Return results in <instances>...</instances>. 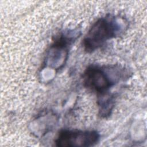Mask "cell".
<instances>
[{
    "label": "cell",
    "instance_id": "obj_1",
    "mask_svg": "<svg viewBox=\"0 0 147 147\" xmlns=\"http://www.w3.org/2000/svg\"><path fill=\"white\" fill-rule=\"evenodd\" d=\"M119 22L111 16L98 19L89 29L83 40L87 52H92L101 47L107 40L115 37L120 32Z\"/></svg>",
    "mask_w": 147,
    "mask_h": 147
},
{
    "label": "cell",
    "instance_id": "obj_2",
    "mask_svg": "<svg viewBox=\"0 0 147 147\" xmlns=\"http://www.w3.org/2000/svg\"><path fill=\"white\" fill-rule=\"evenodd\" d=\"M99 139V134L95 130L82 131L78 130H61L55 143L57 146H91Z\"/></svg>",
    "mask_w": 147,
    "mask_h": 147
},
{
    "label": "cell",
    "instance_id": "obj_3",
    "mask_svg": "<svg viewBox=\"0 0 147 147\" xmlns=\"http://www.w3.org/2000/svg\"><path fill=\"white\" fill-rule=\"evenodd\" d=\"M83 80L84 86L97 92L98 96L108 93L109 90L114 84L105 69L96 65H90L86 69Z\"/></svg>",
    "mask_w": 147,
    "mask_h": 147
},
{
    "label": "cell",
    "instance_id": "obj_4",
    "mask_svg": "<svg viewBox=\"0 0 147 147\" xmlns=\"http://www.w3.org/2000/svg\"><path fill=\"white\" fill-rule=\"evenodd\" d=\"M114 96L108 93L98 96V104L102 116L106 117L110 115L114 106Z\"/></svg>",
    "mask_w": 147,
    "mask_h": 147
}]
</instances>
